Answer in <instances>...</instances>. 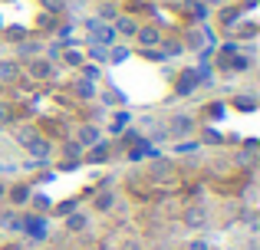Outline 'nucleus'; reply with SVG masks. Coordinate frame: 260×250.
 I'll return each instance as SVG.
<instances>
[{
  "mask_svg": "<svg viewBox=\"0 0 260 250\" xmlns=\"http://www.w3.org/2000/svg\"><path fill=\"white\" fill-rule=\"evenodd\" d=\"M73 207H76V201H66V204H59V211H56V214H63V218H66V214H70Z\"/></svg>",
  "mask_w": 260,
  "mask_h": 250,
  "instance_id": "40",
  "label": "nucleus"
},
{
  "mask_svg": "<svg viewBox=\"0 0 260 250\" xmlns=\"http://www.w3.org/2000/svg\"><path fill=\"white\" fill-rule=\"evenodd\" d=\"M198 148H201V141H194V138H178L175 141V155H191Z\"/></svg>",
  "mask_w": 260,
  "mask_h": 250,
  "instance_id": "27",
  "label": "nucleus"
},
{
  "mask_svg": "<svg viewBox=\"0 0 260 250\" xmlns=\"http://www.w3.org/2000/svg\"><path fill=\"white\" fill-rule=\"evenodd\" d=\"M119 102H125L122 92H102V105H119Z\"/></svg>",
  "mask_w": 260,
  "mask_h": 250,
  "instance_id": "34",
  "label": "nucleus"
},
{
  "mask_svg": "<svg viewBox=\"0 0 260 250\" xmlns=\"http://www.w3.org/2000/svg\"><path fill=\"white\" fill-rule=\"evenodd\" d=\"M30 204L37 207V214H46V211H53V198H46V194H37V191H33Z\"/></svg>",
  "mask_w": 260,
  "mask_h": 250,
  "instance_id": "28",
  "label": "nucleus"
},
{
  "mask_svg": "<svg viewBox=\"0 0 260 250\" xmlns=\"http://www.w3.org/2000/svg\"><path fill=\"white\" fill-rule=\"evenodd\" d=\"M119 7H115V4H109V0H106V4H99V7H95V20H102V23H112V20L115 17H119Z\"/></svg>",
  "mask_w": 260,
  "mask_h": 250,
  "instance_id": "16",
  "label": "nucleus"
},
{
  "mask_svg": "<svg viewBox=\"0 0 260 250\" xmlns=\"http://www.w3.org/2000/svg\"><path fill=\"white\" fill-rule=\"evenodd\" d=\"M7 188H10V185H7V181H0V201L7 198Z\"/></svg>",
  "mask_w": 260,
  "mask_h": 250,
  "instance_id": "42",
  "label": "nucleus"
},
{
  "mask_svg": "<svg viewBox=\"0 0 260 250\" xmlns=\"http://www.w3.org/2000/svg\"><path fill=\"white\" fill-rule=\"evenodd\" d=\"M234 105H237V109H244V112H254L257 109V99L250 96V92H244V96H234Z\"/></svg>",
  "mask_w": 260,
  "mask_h": 250,
  "instance_id": "30",
  "label": "nucleus"
},
{
  "mask_svg": "<svg viewBox=\"0 0 260 250\" xmlns=\"http://www.w3.org/2000/svg\"><path fill=\"white\" fill-rule=\"evenodd\" d=\"M128 56H132V50H128L125 43H115V46H109V63H125Z\"/></svg>",
  "mask_w": 260,
  "mask_h": 250,
  "instance_id": "19",
  "label": "nucleus"
},
{
  "mask_svg": "<svg viewBox=\"0 0 260 250\" xmlns=\"http://www.w3.org/2000/svg\"><path fill=\"white\" fill-rule=\"evenodd\" d=\"M89 227V214H83V211H70L66 214V231L70 234H83Z\"/></svg>",
  "mask_w": 260,
  "mask_h": 250,
  "instance_id": "14",
  "label": "nucleus"
},
{
  "mask_svg": "<svg viewBox=\"0 0 260 250\" xmlns=\"http://www.w3.org/2000/svg\"><path fill=\"white\" fill-rule=\"evenodd\" d=\"M184 250H214V247L208 244V237H198V240H191V244L184 247Z\"/></svg>",
  "mask_w": 260,
  "mask_h": 250,
  "instance_id": "35",
  "label": "nucleus"
},
{
  "mask_svg": "<svg viewBox=\"0 0 260 250\" xmlns=\"http://www.w3.org/2000/svg\"><path fill=\"white\" fill-rule=\"evenodd\" d=\"M43 4L50 7L53 13H63V10H66V0H43Z\"/></svg>",
  "mask_w": 260,
  "mask_h": 250,
  "instance_id": "37",
  "label": "nucleus"
},
{
  "mask_svg": "<svg viewBox=\"0 0 260 250\" xmlns=\"http://www.w3.org/2000/svg\"><path fill=\"white\" fill-rule=\"evenodd\" d=\"M33 135H40V132H37L33 125H26V128H20V132H17V141H20V145H26V141H30Z\"/></svg>",
  "mask_w": 260,
  "mask_h": 250,
  "instance_id": "33",
  "label": "nucleus"
},
{
  "mask_svg": "<svg viewBox=\"0 0 260 250\" xmlns=\"http://www.w3.org/2000/svg\"><path fill=\"white\" fill-rule=\"evenodd\" d=\"M204 141H211V145H221L224 138H221V135L214 132V128H204Z\"/></svg>",
  "mask_w": 260,
  "mask_h": 250,
  "instance_id": "36",
  "label": "nucleus"
},
{
  "mask_svg": "<svg viewBox=\"0 0 260 250\" xmlns=\"http://www.w3.org/2000/svg\"><path fill=\"white\" fill-rule=\"evenodd\" d=\"M181 224L188 227V231H204V227H211V211L208 204H188L181 211Z\"/></svg>",
  "mask_w": 260,
  "mask_h": 250,
  "instance_id": "2",
  "label": "nucleus"
},
{
  "mask_svg": "<svg viewBox=\"0 0 260 250\" xmlns=\"http://www.w3.org/2000/svg\"><path fill=\"white\" fill-rule=\"evenodd\" d=\"M135 40H139L142 50H155V46H158L165 37H161V30H158L155 23H139V30H135Z\"/></svg>",
  "mask_w": 260,
  "mask_h": 250,
  "instance_id": "6",
  "label": "nucleus"
},
{
  "mask_svg": "<svg viewBox=\"0 0 260 250\" xmlns=\"http://www.w3.org/2000/svg\"><path fill=\"white\" fill-rule=\"evenodd\" d=\"M0 227H4V231H20V214L17 211H4L0 214Z\"/></svg>",
  "mask_w": 260,
  "mask_h": 250,
  "instance_id": "22",
  "label": "nucleus"
},
{
  "mask_svg": "<svg viewBox=\"0 0 260 250\" xmlns=\"http://www.w3.org/2000/svg\"><path fill=\"white\" fill-rule=\"evenodd\" d=\"M152 178H158V181L172 178V165H168V161H161V158H152Z\"/></svg>",
  "mask_w": 260,
  "mask_h": 250,
  "instance_id": "21",
  "label": "nucleus"
},
{
  "mask_svg": "<svg viewBox=\"0 0 260 250\" xmlns=\"http://www.w3.org/2000/svg\"><path fill=\"white\" fill-rule=\"evenodd\" d=\"M79 69H83V79H89V83H95V79H99L102 76V69H99V66H79Z\"/></svg>",
  "mask_w": 260,
  "mask_h": 250,
  "instance_id": "32",
  "label": "nucleus"
},
{
  "mask_svg": "<svg viewBox=\"0 0 260 250\" xmlns=\"http://www.w3.org/2000/svg\"><path fill=\"white\" fill-rule=\"evenodd\" d=\"M76 141L83 148H92V145H99L102 141V125H95V122H83L76 128Z\"/></svg>",
  "mask_w": 260,
  "mask_h": 250,
  "instance_id": "7",
  "label": "nucleus"
},
{
  "mask_svg": "<svg viewBox=\"0 0 260 250\" xmlns=\"http://www.w3.org/2000/svg\"><path fill=\"white\" fill-rule=\"evenodd\" d=\"M194 128H198L194 116H188V112H178V116L168 119V128H165V132L172 135V138H191V135H194Z\"/></svg>",
  "mask_w": 260,
  "mask_h": 250,
  "instance_id": "3",
  "label": "nucleus"
},
{
  "mask_svg": "<svg viewBox=\"0 0 260 250\" xmlns=\"http://www.w3.org/2000/svg\"><path fill=\"white\" fill-rule=\"evenodd\" d=\"M158 50L165 53V56H181V53H184V43H178V40H161Z\"/></svg>",
  "mask_w": 260,
  "mask_h": 250,
  "instance_id": "26",
  "label": "nucleus"
},
{
  "mask_svg": "<svg viewBox=\"0 0 260 250\" xmlns=\"http://www.w3.org/2000/svg\"><path fill=\"white\" fill-rule=\"evenodd\" d=\"M26 76L30 79H37V83H46V79H53L56 76V63L53 59H46V56H37V59H26Z\"/></svg>",
  "mask_w": 260,
  "mask_h": 250,
  "instance_id": "4",
  "label": "nucleus"
},
{
  "mask_svg": "<svg viewBox=\"0 0 260 250\" xmlns=\"http://www.w3.org/2000/svg\"><path fill=\"white\" fill-rule=\"evenodd\" d=\"M0 86H4V83H0Z\"/></svg>",
  "mask_w": 260,
  "mask_h": 250,
  "instance_id": "47",
  "label": "nucleus"
},
{
  "mask_svg": "<svg viewBox=\"0 0 260 250\" xmlns=\"http://www.w3.org/2000/svg\"><path fill=\"white\" fill-rule=\"evenodd\" d=\"M23 148H26V155H30L37 165H46V161H50V155H53V141H46L43 135H33Z\"/></svg>",
  "mask_w": 260,
  "mask_h": 250,
  "instance_id": "5",
  "label": "nucleus"
},
{
  "mask_svg": "<svg viewBox=\"0 0 260 250\" xmlns=\"http://www.w3.org/2000/svg\"><path fill=\"white\" fill-rule=\"evenodd\" d=\"M53 250H63V247H53Z\"/></svg>",
  "mask_w": 260,
  "mask_h": 250,
  "instance_id": "46",
  "label": "nucleus"
},
{
  "mask_svg": "<svg viewBox=\"0 0 260 250\" xmlns=\"http://www.w3.org/2000/svg\"><path fill=\"white\" fill-rule=\"evenodd\" d=\"M86 33H89V43H102V46H115V30H112V23H102V20H95V17H89L86 20Z\"/></svg>",
  "mask_w": 260,
  "mask_h": 250,
  "instance_id": "1",
  "label": "nucleus"
},
{
  "mask_svg": "<svg viewBox=\"0 0 260 250\" xmlns=\"http://www.w3.org/2000/svg\"><path fill=\"white\" fill-rule=\"evenodd\" d=\"M0 171H4V161H0Z\"/></svg>",
  "mask_w": 260,
  "mask_h": 250,
  "instance_id": "45",
  "label": "nucleus"
},
{
  "mask_svg": "<svg viewBox=\"0 0 260 250\" xmlns=\"http://www.w3.org/2000/svg\"><path fill=\"white\" fill-rule=\"evenodd\" d=\"M92 207H95V211H112V207H115V191H99L95 201H92Z\"/></svg>",
  "mask_w": 260,
  "mask_h": 250,
  "instance_id": "17",
  "label": "nucleus"
},
{
  "mask_svg": "<svg viewBox=\"0 0 260 250\" xmlns=\"http://www.w3.org/2000/svg\"><path fill=\"white\" fill-rule=\"evenodd\" d=\"M73 96H76V99H83V102L95 99V83H89V79L76 76V79H73Z\"/></svg>",
  "mask_w": 260,
  "mask_h": 250,
  "instance_id": "13",
  "label": "nucleus"
},
{
  "mask_svg": "<svg viewBox=\"0 0 260 250\" xmlns=\"http://www.w3.org/2000/svg\"><path fill=\"white\" fill-rule=\"evenodd\" d=\"M4 122H7V105L0 102V125H4Z\"/></svg>",
  "mask_w": 260,
  "mask_h": 250,
  "instance_id": "43",
  "label": "nucleus"
},
{
  "mask_svg": "<svg viewBox=\"0 0 260 250\" xmlns=\"http://www.w3.org/2000/svg\"><path fill=\"white\" fill-rule=\"evenodd\" d=\"M23 76V63L20 59H0V83H17V79Z\"/></svg>",
  "mask_w": 260,
  "mask_h": 250,
  "instance_id": "9",
  "label": "nucleus"
},
{
  "mask_svg": "<svg viewBox=\"0 0 260 250\" xmlns=\"http://www.w3.org/2000/svg\"><path fill=\"white\" fill-rule=\"evenodd\" d=\"M224 116V102H214L211 105V119H221Z\"/></svg>",
  "mask_w": 260,
  "mask_h": 250,
  "instance_id": "39",
  "label": "nucleus"
},
{
  "mask_svg": "<svg viewBox=\"0 0 260 250\" xmlns=\"http://www.w3.org/2000/svg\"><path fill=\"white\" fill-rule=\"evenodd\" d=\"M241 17H244V10H241V7H224L221 23H224V26H237V23H241Z\"/></svg>",
  "mask_w": 260,
  "mask_h": 250,
  "instance_id": "20",
  "label": "nucleus"
},
{
  "mask_svg": "<svg viewBox=\"0 0 260 250\" xmlns=\"http://www.w3.org/2000/svg\"><path fill=\"white\" fill-rule=\"evenodd\" d=\"M122 141H128V145H135V141H142V135L135 132V128H128V132L122 135Z\"/></svg>",
  "mask_w": 260,
  "mask_h": 250,
  "instance_id": "38",
  "label": "nucleus"
},
{
  "mask_svg": "<svg viewBox=\"0 0 260 250\" xmlns=\"http://www.w3.org/2000/svg\"><path fill=\"white\" fill-rule=\"evenodd\" d=\"M83 152H86V148L79 145L76 138H70V141H66V145H63V155H66V158H70V161H79V158H83Z\"/></svg>",
  "mask_w": 260,
  "mask_h": 250,
  "instance_id": "24",
  "label": "nucleus"
},
{
  "mask_svg": "<svg viewBox=\"0 0 260 250\" xmlns=\"http://www.w3.org/2000/svg\"><path fill=\"white\" fill-rule=\"evenodd\" d=\"M89 59H92V63H99V66H106V63H109V46L89 43Z\"/></svg>",
  "mask_w": 260,
  "mask_h": 250,
  "instance_id": "18",
  "label": "nucleus"
},
{
  "mask_svg": "<svg viewBox=\"0 0 260 250\" xmlns=\"http://www.w3.org/2000/svg\"><path fill=\"white\" fill-rule=\"evenodd\" d=\"M188 10L194 13V20H208L211 17V7L204 0H188Z\"/></svg>",
  "mask_w": 260,
  "mask_h": 250,
  "instance_id": "25",
  "label": "nucleus"
},
{
  "mask_svg": "<svg viewBox=\"0 0 260 250\" xmlns=\"http://www.w3.org/2000/svg\"><path fill=\"white\" fill-rule=\"evenodd\" d=\"M198 76H194V69H184L181 76H178V96H191V92L198 89Z\"/></svg>",
  "mask_w": 260,
  "mask_h": 250,
  "instance_id": "15",
  "label": "nucleus"
},
{
  "mask_svg": "<svg viewBox=\"0 0 260 250\" xmlns=\"http://www.w3.org/2000/svg\"><path fill=\"white\" fill-rule=\"evenodd\" d=\"M59 56H63V63H66V66H73V69H79V66L86 63V56H83L79 50H63Z\"/></svg>",
  "mask_w": 260,
  "mask_h": 250,
  "instance_id": "23",
  "label": "nucleus"
},
{
  "mask_svg": "<svg viewBox=\"0 0 260 250\" xmlns=\"http://www.w3.org/2000/svg\"><path fill=\"white\" fill-rule=\"evenodd\" d=\"M89 161H109V145H106V138H102L99 145L89 148Z\"/></svg>",
  "mask_w": 260,
  "mask_h": 250,
  "instance_id": "29",
  "label": "nucleus"
},
{
  "mask_svg": "<svg viewBox=\"0 0 260 250\" xmlns=\"http://www.w3.org/2000/svg\"><path fill=\"white\" fill-rule=\"evenodd\" d=\"M7 198H10V204H13V207L30 204V198H33V185H13V188H7Z\"/></svg>",
  "mask_w": 260,
  "mask_h": 250,
  "instance_id": "12",
  "label": "nucleus"
},
{
  "mask_svg": "<svg viewBox=\"0 0 260 250\" xmlns=\"http://www.w3.org/2000/svg\"><path fill=\"white\" fill-rule=\"evenodd\" d=\"M241 33H244V40H250L257 30H254V23H244V30H241Z\"/></svg>",
  "mask_w": 260,
  "mask_h": 250,
  "instance_id": "41",
  "label": "nucleus"
},
{
  "mask_svg": "<svg viewBox=\"0 0 260 250\" xmlns=\"http://www.w3.org/2000/svg\"><path fill=\"white\" fill-rule=\"evenodd\" d=\"M112 30H115V37H128V40H132L135 30H139V20L128 17V13H119V17L112 20Z\"/></svg>",
  "mask_w": 260,
  "mask_h": 250,
  "instance_id": "10",
  "label": "nucleus"
},
{
  "mask_svg": "<svg viewBox=\"0 0 260 250\" xmlns=\"http://www.w3.org/2000/svg\"><path fill=\"white\" fill-rule=\"evenodd\" d=\"M247 250H257V244H254V240H250V244H247Z\"/></svg>",
  "mask_w": 260,
  "mask_h": 250,
  "instance_id": "44",
  "label": "nucleus"
},
{
  "mask_svg": "<svg viewBox=\"0 0 260 250\" xmlns=\"http://www.w3.org/2000/svg\"><path fill=\"white\" fill-rule=\"evenodd\" d=\"M128 122H132V112H125V109H122V112H115V122H112V132L115 135H119L122 132V128H125Z\"/></svg>",
  "mask_w": 260,
  "mask_h": 250,
  "instance_id": "31",
  "label": "nucleus"
},
{
  "mask_svg": "<svg viewBox=\"0 0 260 250\" xmlns=\"http://www.w3.org/2000/svg\"><path fill=\"white\" fill-rule=\"evenodd\" d=\"M20 231L30 234L33 240H43V237H46V221H43V214H33V218H20Z\"/></svg>",
  "mask_w": 260,
  "mask_h": 250,
  "instance_id": "8",
  "label": "nucleus"
},
{
  "mask_svg": "<svg viewBox=\"0 0 260 250\" xmlns=\"http://www.w3.org/2000/svg\"><path fill=\"white\" fill-rule=\"evenodd\" d=\"M40 53H43V43H40V40H20V43H17V59H20V63L37 59Z\"/></svg>",
  "mask_w": 260,
  "mask_h": 250,
  "instance_id": "11",
  "label": "nucleus"
}]
</instances>
